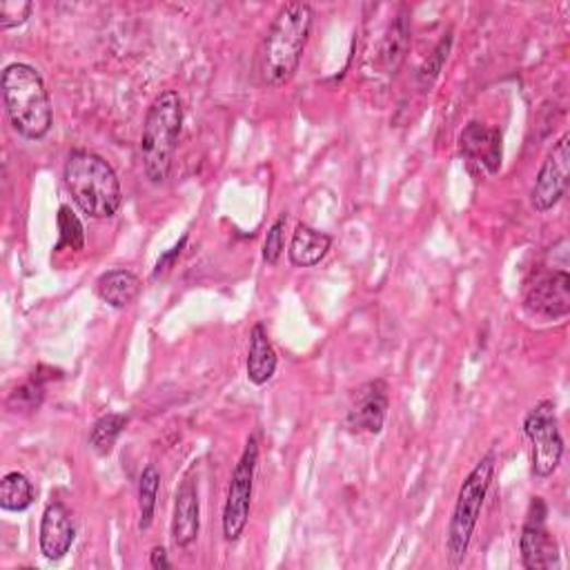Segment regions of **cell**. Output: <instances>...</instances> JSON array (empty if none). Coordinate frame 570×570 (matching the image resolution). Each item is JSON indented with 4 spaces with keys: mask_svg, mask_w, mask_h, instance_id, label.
<instances>
[{
    "mask_svg": "<svg viewBox=\"0 0 570 570\" xmlns=\"http://www.w3.org/2000/svg\"><path fill=\"white\" fill-rule=\"evenodd\" d=\"M158 486H161L158 471L154 466H147L139 479V531L141 533L147 531L154 522Z\"/></svg>",
    "mask_w": 570,
    "mask_h": 570,
    "instance_id": "obj_21",
    "label": "cell"
},
{
    "mask_svg": "<svg viewBox=\"0 0 570 570\" xmlns=\"http://www.w3.org/2000/svg\"><path fill=\"white\" fill-rule=\"evenodd\" d=\"M183 130V100L179 92H161L147 114L141 134L143 173L152 186H163L173 173V161Z\"/></svg>",
    "mask_w": 570,
    "mask_h": 570,
    "instance_id": "obj_2",
    "label": "cell"
},
{
    "mask_svg": "<svg viewBox=\"0 0 570 570\" xmlns=\"http://www.w3.org/2000/svg\"><path fill=\"white\" fill-rule=\"evenodd\" d=\"M388 406H390V394H388V383L383 379H375L361 385L353 399V406L346 417L348 430L379 435L385 424Z\"/></svg>",
    "mask_w": 570,
    "mask_h": 570,
    "instance_id": "obj_11",
    "label": "cell"
},
{
    "mask_svg": "<svg viewBox=\"0 0 570 570\" xmlns=\"http://www.w3.org/2000/svg\"><path fill=\"white\" fill-rule=\"evenodd\" d=\"M59 230H61V241H59V250L63 246L72 248V250H83L85 246V230H83V223L79 221V216L63 205L59 210Z\"/></svg>",
    "mask_w": 570,
    "mask_h": 570,
    "instance_id": "obj_23",
    "label": "cell"
},
{
    "mask_svg": "<svg viewBox=\"0 0 570 570\" xmlns=\"http://www.w3.org/2000/svg\"><path fill=\"white\" fill-rule=\"evenodd\" d=\"M186 241H188V237H183V239H181V244H177L173 250H169L167 254H163V257L158 259V263H156V270H154V278H158L163 272H167V270H169V265H173V263H175V259L181 254V250H183Z\"/></svg>",
    "mask_w": 570,
    "mask_h": 570,
    "instance_id": "obj_27",
    "label": "cell"
},
{
    "mask_svg": "<svg viewBox=\"0 0 570 570\" xmlns=\"http://www.w3.org/2000/svg\"><path fill=\"white\" fill-rule=\"evenodd\" d=\"M450 47H452V36L448 34L446 38L439 40V45L435 47V51L428 56V59L424 61V66L419 68V72H417V81H419V85H421L424 90H428V87L437 81V76L441 74L443 63H446L448 54H450Z\"/></svg>",
    "mask_w": 570,
    "mask_h": 570,
    "instance_id": "obj_22",
    "label": "cell"
},
{
    "mask_svg": "<svg viewBox=\"0 0 570 570\" xmlns=\"http://www.w3.org/2000/svg\"><path fill=\"white\" fill-rule=\"evenodd\" d=\"M460 150L468 161L484 165L490 175L501 167V132L484 123H471L460 136Z\"/></svg>",
    "mask_w": 570,
    "mask_h": 570,
    "instance_id": "obj_14",
    "label": "cell"
},
{
    "mask_svg": "<svg viewBox=\"0 0 570 570\" xmlns=\"http://www.w3.org/2000/svg\"><path fill=\"white\" fill-rule=\"evenodd\" d=\"M150 566H152L154 570H167V568H173V561H169L167 550H165L163 546L152 548V553H150Z\"/></svg>",
    "mask_w": 570,
    "mask_h": 570,
    "instance_id": "obj_28",
    "label": "cell"
},
{
    "mask_svg": "<svg viewBox=\"0 0 570 570\" xmlns=\"http://www.w3.org/2000/svg\"><path fill=\"white\" fill-rule=\"evenodd\" d=\"M34 486L23 473H8L0 479V508L8 512H23L34 503Z\"/></svg>",
    "mask_w": 570,
    "mask_h": 570,
    "instance_id": "obj_19",
    "label": "cell"
},
{
    "mask_svg": "<svg viewBox=\"0 0 570 570\" xmlns=\"http://www.w3.org/2000/svg\"><path fill=\"white\" fill-rule=\"evenodd\" d=\"M408 45H411V23L408 16L402 14L390 23L379 49V63L388 74H394L399 68H402Z\"/></svg>",
    "mask_w": 570,
    "mask_h": 570,
    "instance_id": "obj_18",
    "label": "cell"
},
{
    "mask_svg": "<svg viewBox=\"0 0 570 570\" xmlns=\"http://www.w3.org/2000/svg\"><path fill=\"white\" fill-rule=\"evenodd\" d=\"M524 432L533 443V475L550 477L563 458V439L557 428L555 404L550 399L537 404L524 419Z\"/></svg>",
    "mask_w": 570,
    "mask_h": 570,
    "instance_id": "obj_7",
    "label": "cell"
},
{
    "mask_svg": "<svg viewBox=\"0 0 570 570\" xmlns=\"http://www.w3.org/2000/svg\"><path fill=\"white\" fill-rule=\"evenodd\" d=\"M492 475H495V454H486V458L471 471V475L466 477V482L460 488L458 503H454L450 526H448V542H446L448 559L452 566H462L468 555L473 533L482 518V508H484Z\"/></svg>",
    "mask_w": 570,
    "mask_h": 570,
    "instance_id": "obj_5",
    "label": "cell"
},
{
    "mask_svg": "<svg viewBox=\"0 0 570 570\" xmlns=\"http://www.w3.org/2000/svg\"><path fill=\"white\" fill-rule=\"evenodd\" d=\"M66 188L90 218H111L123 203L121 181L114 167L98 154L74 150L63 169Z\"/></svg>",
    "mask_w": 570,
    "mask_h": 570,
    "instance_id": "obj_3",
    "label": "cell"
},
{
    "mask_svg": "<svg viewBox=\"0 0 570 570\" xmlns=\"http://www.w3.org/2000/svg\"><path fill=\"white\" fill-rule=\"evenodd\" d=\"M257 464H259V441L257 437H250L241 460L233 473L230 488H227V497H225V508H223V535L225 542L230 544L241 539L250 520Z\"/></svg>",
    "mask_w": 570,
    "mask_h": 570,
    "instance_id": "obj_6",
    "label": "cell"
},
{
    "mask_svg": "<svg viewBox=\"0 0 570 570\" xmlns=\"http://www.w3.org/2000/svg\"><path fill=\"white\" fill-rule=\"evenodd\" d=\"M568 141H570V136L563 134L553 145V150L548 152L546 161L539 167V175H537L533 192H531V203L537 212L553 210L566 194L568 175H570V143Z\"/></svg>",
    "mask_w": 570,
    "mask_h": 570,
    "instance_id": "obj_9",
    "label": "cell"
},
{
    "mask_svg": "<svg viewBox=\"0 0 570 570\" xmlns=\"http://www.w3.org/2000/svg\"><path fill=\"white\" fill-rule=\"evenodd\" d=\"M14 402H16V408H23V411H34V408H38L40 402H43V383H40V377L34 375V379H32L29 383H25L23 388H19V390L12 394V399H10V404H14Z\"/></svg>",
    "mask_w": 570,
    "mask_h": 570,
    "instance_id": "obj_26",
    "label": "cell"
},
{
    "mask_svg": "<svg viewBox=\"0 0 570 570\" xmlns=\"http://www.w3.org/2000/svg\"><path fill=\"white\" fill-rule=\"evenodd\" d=\"M96 293L107 306L121 310V308H128L130 304H134V299L141 293V281L134 272L117 268V270H109L98 276Z\"/></svg>",
    "mask_w": 570,
    "mask_h": 570,
    "instance_id": "obj_15",
    "label": "cell"
},
{
    "mask_svg": "<svg viewBox=\"0 0 570 570\" xmlns=\"http://www.w3.org/2000/svg\"><path fill=\"white\" fill-rule=\"evenodd\" d=\"M524 306L542 319H563L570 312V276L566 270H550L529 285Z\"/></svg>",
    "mask_w": 570,
    "mask_h": 570,
    "instance_id": "obj_10",
    "label": "cell"
},
{
    "mask_svg": "<svg viewBox=\"0 0 570 570\" xmlns=\"http://www.w3.org/2000/svg\"><path fill=\"white\" fill-rule=\"evenodd\" d=\"M548 508L542 497H533L529 520L522 531L520 548L522 561L529 570H553L559 568V546L546 529Z\"/></svg>",
    "mask_w": 570,
    "mask_h": 570,
    "instance_id": "obj_8",
    "label": "cell"
},
{
    "mask_svg": "<svg viewBox=\"0 0 570 570\" xmlns=\"http://www.w3.org/2000/svg\"><path fill=\"white\" fill-rule=\"evenodd\" d=\"M0 87L14 130L29 141L45 139L54 123V111L40 72L27 63H12L5 68Z\"/></svg>",
    "mask_w": 570,
    "mask_h": 570,
    "instance_id": "obj_4",
    "label": "cell"
},
{
    "mask_svg": "<svg viewBox=\"0 0 570 570\" xmlns=\"http://www.w3.org/2000/svg\"><path fill=\"white\" fill-rule=\"evenodd\" d=\"M76 539V524L66 503L54 501L45 508L40 520V553L49 561L63 559Z\"/></svg>",
    "mask_w": 570,
    "mask_h": 570,
    "instance_id": "obj_12",
    "label": "cell"
},
{
    "mask_svg": "<svg viewBox=\"0 0 570 570\" xmlns=\"http://www.w3.org/2000/svg\"><path fill=\"white\" fill-rule=\"evenodd\" d=\"M27 0H0V29H12L23 25L32 14Z\"/></svg>",
    "mask_w": 570,
    "mask_h": 570,
    "instance_id": "obj_25",
    "label": "cell"
},
{
    "mask_svg": "<svg viewBox=\"0 0 570 570\" xmlns=\"http://www.w3.org/2000/svg\"><path fill=\"white\" fill-rule=\"evenodd\" d=\"M128 421H130L128 415L109 413L94 424V428L90 432V446L100 454V458H107V454L114 450V446H117L119 437L123 435Z\"/></svg>",
    "mask_w": 570,
    "mask_h": 570,
    "instance_id": "obj_20",
    "label": "cell"
},
{
    "mask_svg": "<svg viewBox=\"0 0 570 570\" xmlns=\"http://www.w3.org/2000/svg\"><path fill=\"white\" fill-rule=\"evenodd\" d=\"M201 529V503H199V486L192 475H186L175 501L173 518V539L179 548H188L197 542Z\"/></svg>",
    "mask_w": 570,
    "mask_h": 570,
    "instance_id": "obj_13",
    "label": "cell"
},
{
    "mask_svg": "<svg viewBox=\"0 0 570 570\" xmlns=\"http://www.w3.org/2000/svg\"><path fill=\"white\" fill-rule=\"evenodd\" d=\"M312 21L308 3H288L278 10L259 51V74L265 85L283 87L295 79L312 34Z\"/></svg>",
    "mask_w": 570,
    "mask_h": 570,
    "instance_id": "obj_1",
    "label": "cell"
},
{
    "mask_svg": "<svg viewBox=\"0 0 570 570\" xmlns=\"http://www.w3.org/2000/svg\"><path fill=\"white\" fill-rule=\"evenodd\" d=\"M330 246H332V239L325 233H319V230H314V227L299 223L293 235L288 254H290L293 265L314 268L325 259V254L330 252Z\"/></svg>",
    "mask_w": 570,
    "mask_h": 570,
    "instance_id": "obj_17",
    "label": "cell"
},
{
    "mask_svg": "<svg viewBox=\"0 0 570 570\" xmlns=\"http://www.w3.org/2000/svg\"><path fill=\"white\" fill-rule=\"evenodd\" d=\"M248 379L254 385H265L276 372V351L268 336L263 323H257L250 332V348H248Z\"/></svg>",
    "mask_w": 570,
    "mask_h": 570,
    "instance_id": "obj_16",
    "label": "cell"
},
{
    "mask_svg": "<svg viewBox=\"0 0 570 570\" xmlns=\"http://www.w3.org/2000/svg\"><path fill=\"white\" fill-rule=\"evenodd\" d=\"M285 225H288V214H281L272 227L268 230V237L263 241V259L265 263L274 265L281 254H283V248H285Z\"/></svg>",
    "mask_w": 570,
    "mask_h": 570,
    "instance_id": "obj_24",
    "label": "cell"
}]
</instances>
